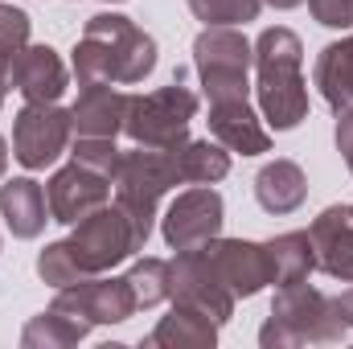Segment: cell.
<instances>
[{
    "label": "cell",
    "instance_id": "35",
    "mask_svg": "<svg viewBox=\"0 0 353 349\" xmlns=\"http://www.w3.org/2000/svg\"><path fill=\"white\" fill-rule=\"evenodd\" d=\"M0 103H4V87H0Z\"/></svg>",
    "mask_w": 353,
    "mask_h": 349
},
{
    "label": "cell",
    "instance_id": "3",
    "mask_svg": "<svg viewBox=\"0 0 353 349\" xmlns=\"http://www.w3.org/2000/svg\"><path fill=\"white\" fill-rule=\"evenodd\" d=\"M345 337V321L333 308V296L292 283L279 288L271 300V317L259 329V346L263 349H288V346H337Z\"/></svg>",
    "mask_w": 353,
    "mask_h": 349
},
{
    "label": "cell",
    "instance_id": "26",
    "mask_svg": "<svg viewBox=\"0 0 353 349\" xmlns=\"http://www.w3.org/2000/svg\"><path fill=\"white\" fill-rule=\"evenodd\" d=\"M37 275H41L50 288H70V283H79V279H90L87 267L79 263L74 247H70V239H66V243H50V247L37 255Z\"/></svg>",
    "mask_w": 353,
    "mask_h": 349
},
{
    "label": "cell",
    "instance_id": "21",
    "mask_svg": "<svg viewBox=\"0 0 353 349\" xmlns=\"http://www.w3.org/2000/svg\"><path fill=\"white\" fill-rule=\"evenodd\" d=\"M312 83L321 87L325 103L333 111H353V37L333 41V46H325L316 54Z\"/></svg>",
    "mask_w": 353,
    "mask_h": 349
},
{
    "label": "cell",
    "instance_id": "27",
    "mask_svg": "<svg viewBox=\"0 0 353 349\" xmlns=\"http://www.w3.org/2000/svg\"><path fill=\"white\" fill-rule=\"evenodd\" d=\"M136 308H157L161 300H169V263L165 259H140L128 271Z\"/></svg>",
    "mask_w": 353,
    "mask_h": 349
},
{
    "label": "cell",
    "instance_id": "4",
    "mask_svg": "<svg viewBox=\"0 0 353 349\" xmlns=\"http://www.w3.org/2000/svg\"><path fill=\"white\" fill-rule=\"evenodd\" d=\"M115 206L128 214V222L136 226V239L140 247L148 243L152 235V218H157V206L161 197L181 185V173H176V148H132L119 157L115 165Z\"/></svg>",
    "mask_w": 353,
    "mask_h": 349
},
{
    "label": "cell",
    "instance_id": "11",
    "mask_svg": "<svg viewBox=\"0 0 353 349\" xmlns=\"http://www.w3.org/2000/svg\"><path fill=\"white\" fill-rule=\"evenodd\" d=\"M54 308H58V312H70V317L83 321V325H119V321H128L132 312H140L128 275H119V279H99V275H90V279H79V283H70V288H58Z\"/></svg>",
    "mask_w": 353,
    "mask_h": 349
},
{
    "label": "cell",
    "instance_id": "33",
    "mask_svg": "<svg viewBox=\"0 0 353 349\" xmlns=\"http://www.w3.org/2000/svg\"><path fill=\"white\" fill-rule=\"evenodd\" d=\"M4 169H8V144L0 140V177H4Z\"/></svg>",
    "mask_w": 353,
    "mask_h": 349
},
{
    "label": "cell",
    "instance_id": "24",
    "mask_svg": "<svg viewBox=\"0 0 353 349\" xmlns=\"http://www.w3.org/2000/svg\"><path fill=\"white\" fill-rule=\"evenodd\" d=\"M87 329H90V325L74 321L70 312L50 308V312L33 317V321L25 325L21 346H25V349H66V346H79V341L87 337Z\"/></svg>",
    "mask_w": 353,
    "mask_h": 349
},
{
    "label": "cell",
    "instance_id": "8",
    "mask_svg": "<svg viewBox=\"0 0 353 349\" xmlns=\"http://www.w3.org/2000/svg\"><path fill=\"white\" fill-rule=\"evenodd\" d=\"M70 247H74L79 263L87 267V275H103V271H111L115 263H123V259H132L136 251H144L140 239H136V226H132L128 214H123L119 206H111V201L99 206L94 214H87L83 222H74Z\"/></svg>",
    "mask_w": 353,
    "mask_h": 349
},
{
    "label": "cell",
    "instance_id": "31",
    "mask_svg": "<svg viewBox=\"0 0 353 349\" xmlns=\"http://www.w3.org/2000/svg\"><path fill=\"white\" fill-rule=\"evenodd\" d=\"M337 152L345 157L353 173V111H337Z\"/></svg>",
    "mask_w": 353,
    "mask_h": 349
},
{
    "label": "cell",
    "instance_id": "18",
    "mask_svg": "<svg viewBox=\"0 0 353 349\" xmlns=\"http://www.w3.org/2000/svg\"><path fill=\"white\" fill-rule=\"evenodd\" d=\"M0 214L12 230V239H37L50 222V201L46 189L33 177H12L0 185Z\"/></svg>",
    "mask_w": 353,
    "mask_h": 349
},
{
    "label": "cell",
    "instance_id": "5",
    "mask_svg": "<svg viewBox=\"0 0 353 349\" xmlns=\"http://www.w3.org/2000/svg\"><path fill=\"white\" fill-rule=\"evenodd\" d=\"M193 66L210 103L247 99V70L255 66V46L234 25H205V33H197L193 41Z\"/></svg>",
    "mask_w": 353,
    "mask_h": 349
},
{
    "label": "cell",
    "instance_id": "9",
    "mask_svg": "<svg viewBox=\"0 0 353 349\" xmlns=\"http://www.w3.org/2000/svg\"><path fill=\"white\" fill-rule=\"evenodd\" d=\"M70 136H74L70 111H62L58 103H25L12 123V157L29 173L50 169L70 148Z\"/></svg>",
    "mask_w": 353,
    "mask_h": 349
},
{
    "label": "cell",
    "instance_id": "2",
    "mask_svg": "<svg viewBox=\"0 0 353 349\" xmlns=\"http://www.w3.org/2000/svg\"><path fill=\"white\" fill-rule=\"evenodd\" d=\"M304 46L292 29L275 25L263 29L255 41V74H259V111L275 132H292L300 119H308V83L300 74Z\"/></svg>",
    "mask_w": 353,
    "mask_h": 349
},
{
    "label": "cell",
    "instance_id": "12",
    "mask_svg": "<svg viewBox=\"0 0 353 349\" xmlns=\"http://www.w3.org/2000/svg\"><path fill=\"white\" fill-rule=\"evenodd\" d=\"M46 201H50V218H54V222L74 226V222H83L87 214H94L99 206L111 201V177L94 173L87 165H79V161H70L66 169H58V173L50 177Z\"/></svg>",
    "mask_w": 353,
    "mask_h": 349
},
{
    "label": "cell",
    "instance_id": "30",
    "mask_svg": "<svg viewBox=\"0 0 353 349\" xmlns=\"http://www.w3.org/2000/svg\"><path fill=\"white\" fill-rule=\"evenodd\" d=\"M308 8L325 29H353V0H308Z\"/></svg>",
    "mask_w": 353,
    "mask_h": 349
},
{
    "label": "cell",
    "instance_id": "19",
    "mask_svg": "<svg viewBox=\"0 0 353 349\" xmlns=\"http://www.w3.org/2000/svg\"><path fill=\"white\" fill-rule=\"evenodd\" d=\"M267 279L275 288H292L304 283L316 271V251H312V235L308 230H288L279 239H267Z\"/></svg>",
    "mask_w": 353,
    "mask_h": 349
},
{
    "label": "cell",
    "instance_id": "22",
    "mask_svg": "<svg viewBox=\"0 0 353 349\" xmlns=\"http://www.w3.org/2000/svg\"><path fill=\"white\" fill-rule=\"evenodd\" d=\"M218 341V325L193 308L173 304L169 317H161V325L148 333V346H169V349H205Z\"/></svg>",
    "mask_w": 353,
    "mask_h": 349
},
{
    "label": "cell",
    "instance_id": "6",
    "mask_svg": "<svg viewBox=\"0 0 353 349\" xmlns=\"http://www.w3.org/2000/svg\"><path fill=\"white\" fill-rule=\"evenodd\" d=\"M193 115H197V94L181 83H169L152 94H132L123 132L140 148H181L189 140Z\"/></svg>",
    "mask_w": 353,
    "mask_h": 349
},
{
    "label": "cell",
    "instance_id": "25",
    "mask_svg": "<svg viewBox=\"0 0 353 349\" xmlns=\"http://www.w3.org/2000/svg\"><path fill=\"white\" fill-rule=\"evenodd\" d=\"M29 46V17L12 4H0V87L8 90V74Z\"/></svg>",
    "mask_w": 353,
    "mask_h": 349
},
{
    "label": "cell",
    "instance_id": "10",
    "mask_svg": "<svg viewBox=\"0 0 353 349\" xmlns=\"http://www.w3.org/2000/svg\"><path fill=\"white\" fill-rule=\"evenodd\" d=\"M222 193L210 189V185H197V189H185L176 193L173 206L165 210V243L173 251H197V247H210L218 235H222Z\"/></svg>",
    "mask_w": 353,
    "mask_h": 349
},
{
    "label": "cell",
    "instance_id": "7",
    "mask_svg": "<svg viewBox=\"0 0 353 349\" xmlns=\"http://www.w3.org/2000/svg\"><path fill=\"white\" fill-rule=\"evenodd\" d=\"M169 300L210 317L214 325H226L234 317V292L226 288L210 247L176 251V259L169 263Z\"/></svg>",
    "mask_w": 353,
    "mask_h": 349
},
{
    "label": "cell",
    "instance_id": "15",
    "mask_svg": "<svg viewBox=\"0 0 353 349\" xmlns=\"http://www.w3.org/2000/svg\"><path fill=\"white\" fill-rule=\"evenodd\" d=\"M128 103H132V94H123L115 83H87L79 90V103L70 107L74 136H107V140H115V132H123Z\"/></svg>",
    "mask_w": 353,
    "mask_h": 349
},
{
    "label": "cell",
    "instance_id": "28",
    "mask_svg": "<svg viewBox=\"0 0 353 349\" xmlns=\"http://www.w3.org/2000/svg\"><path fill=\"white\" fill-rule=\"evenodd\" d=\"M263 0H189V12L205 25H247L255 21Z\"/></svg>",
    "mask_w": 353,
    "mask_h": 349
},
{
    "label": "cell",
    "instance_id": "34",
    "mask_svg": "<svg viewBox=\"0 0 353 349\" xmlns=\"http://www.w3.org/2000/svg\"><path fill=\"white\" fill-rule=\"evenodd\" d=\"M267 4H275V8H296V4H304V0H267Z\"/></svg>",
    "mask_w": 353,
    "mask_h": 349
},
{
    "label": "cell",
    "instance_id": "32",
    "mask_svg": "<svg viewBox=\"0 0 353 349\" xmlns=\"http://www.w3.org/2000/svg\"><path fill=\"white\" fill-rule=\"evenodd\" d=\"M333 308H337V317L345 321V329H353V288H345V292L333 300Z\"/></svg>",
    "mask_w": 353,
    "mask_h": 349
},
{
    "label": "cell",
    "instance_id": "17",
    "mask_svg": "<svg viewBox=\"0 0 353 349\" xmlns=\"http://www.w3.org/2000/svg\"><path fill=\"white\" fill-rule=\"evenodd\" d=\"M210 132L230 152H243V157H263V152H271V136H267V128L259 123V115L251 111L247 99L210 103Z\"/></svg>",
    "mask_w": 353,
    "mask_h": 349
},
{
    "label": "cell",
    "instance_id": "1",
    "mask_svg": "<svg viewBox=\"0 0 353 349\" xmlns=\"http://www.w3.org/2000/svg\"><path fill=\"white\" fill-rule=\"evenodd\" d=\"M152 66H157V41L132 17H119V12L90 17L79 46H74L79 87H87V83L136 87L152 74Z\"/></svg>",
    "mask_w": 353,
    "mask_h": 349
},
{
    "label": "cell",
    "instance_id": "23",
    "mask_svg": "<svg viewBox=\"0 0 353 349\" xmlns=\"http://www.w3.org/2000/svg\"><path fill=\"white\" fill-rule=\"evenodd\" d=\"M176 173L189 185H214L230 173V148L218 140H185L176 148Z\"/></svg>",
    "mask_w": 353,
    "mask_h": 349
},
{
    "label": "cell",
    "instance_id": "20",
    "mask_svg": "<svg viewBox=\"0 0 353 349\" xmlns=\"http://www.w3.org/2000/svg\"><path fill=\"white\" fill-rule=\"evenodd\" d=\"M255 197L267 214H292L308 197V177L296 161H271L255 177Z\"/></svg>",
    "mask_w": 353,
    "mask_h": 349
},
{
    "label": "cell",
    "instance_id": "16",
    "mask_svg": "<svg viewBox=\"0 0 353 349\" xmlns=\"http://www.w3.org/2000/svg\"><path fill=\"white\" fill-rule=\"evenodd\" d=\"M8 87L25 103H58L66 90V66L50 46H25L8 74Z\"/></svg>",
    "mask_w": 353,
    "mask_h": 349
},
{
    "label": "cell",
    "instance_id": "29",
    "mask_svg": "<svg viewBox=\"0 0 353 349\" xmlns=\"http://www.w3.org/2000/svg\"><path fill=\"white\" fill-rule=\"evenodd\" d=\"M70 157L79 161V165H87L94 173H107L115 177V165H119V148H115V140H107V136H79L74 144H70Z\"/></svg>",
    "mask_w": 353,
    "mask_h": 349
},
{
    "label": "cell",
    "instance_id": "14",
    "mask_svg": "<svg viewBox=\"0 0 353 349\" xmlns=\"http://www.w3.org/2000/svg\"><path fill=\"white\" fill-rule=\"evenodd\" d=\"M210 255L218 263V271H222V279H226V288L234 292V300L243 296H255V292H263L267 279V251L263 243H251V239H214L210 243Z\"/></svg>",
    "mask_w": 353,
    "mask_h": 349
},
{
    "label": "cell",
    "instance_id": "13",
    "mask_svg": "<svg viewBox=\"0 0 353 349\" xmlns=\"http://www.w3.org/2000/svg\"><path fill=\"white\" fill-rule=\"evenodd\" d=\"M308 235L316 251V271L353 283V206H329Z\"/></svg>",
    "mask_w": 353,
    "mask_h": 349
}]
</instances>
